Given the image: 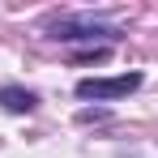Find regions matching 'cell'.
Wrapping results in <instances>:
<instances>
[{"mask_svg": "<svg viewBox=\"0 0 158 158\" xmlns=\"http://www.w3.org/2000/svg\"><path fill=\"white\" fill-rule=\"evenodd\" d=\"M34 103H39V98H34L30 90H22V85H4V90H0V107H4V111H17V115H22V111H34Z\"/></svg>", "mask_w": 158, "mask_h": 158, "instance_id": "obj_3", "label": "cell"}, {"mask_svg": "<svg viewBox=\"0 0 158 158\" xmlns=\"http://www.w3.org/2000/svg\"><path fill=\"white\" fill-rule=\"evenodd\" d=\"M141 85V73H124V77H81L77 98H124Z\"/></svg>", "mask_w": 158, "mask_h": 158, "instance_id": "obj_1", "label": "cell"}, {"mask_svg": "<svg viewBox=\"0 0 158 158\" xmlns=\"http://www.w3.org/2000/svg\"><path fill=\"white\" fill-rule=\"evenodd\" d=\"M115 30L103 22H90V17H60L52 22V39H111Z\"/></svg>", "mask_w": 158, "mask_h": 158, "instance_id": "obj_2", "label": "cell"}]
</instances>
